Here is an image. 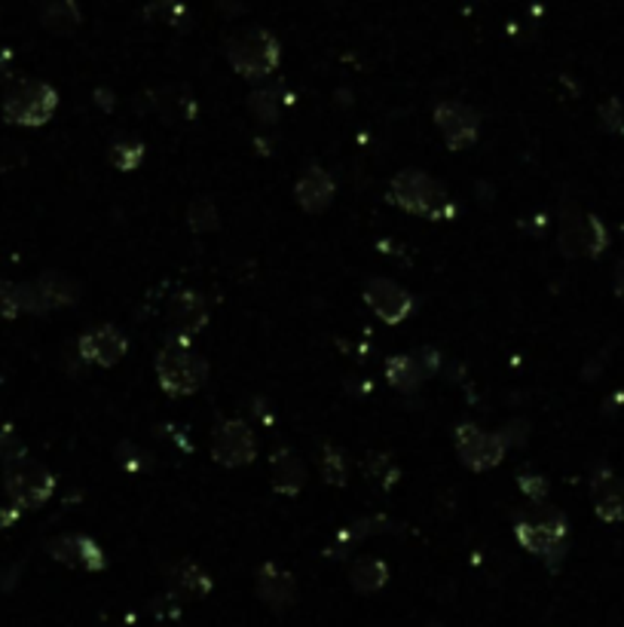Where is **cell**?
I'll list each match as a JSON object with an SVG mask.
<instances>
[{
  "instance_id": "cell-1",
  "label": "cell",
  "mask_w": 624,
  "mask_h": 627,
  "mask_svg": "<svg viewBox=\"0 0 624 627\" xmlns=\"http://www.w3.org/2000/svg\"><path fill=\"white\" fill-rule=\"evenodd\" d=\"M389 193H392V203L402 205L410 215L429 218V221H444L454 215V203H450L447 190L435 178H429L425 171H398L389 184Z\"/></svg>"
},
{
  "instance_id": "cell-2",
  "label": "cell",
  "mask_w": 624,
  "mask_h": 627,
  "mask_svg": "<svg viewBox=\"0 0 624 627\" xmlns=\"http://www.w3.org/2000/svg\"><path fill=\"white\" fill-rule=\"evenodd\" d=\"M156 376L160 386L169 395H193L203 389L208 364L203 356H196L184 340H171L156 353Z\"/></svg>"
},
{
  "instance_id": "cell-3",
  "label": "cell",
  "mask_w": 624,
  "mask_h": 627,
  "mask_svg": "<svg viewBox=\"0 0 624 627\" xmlns=\"http://www.w3.org/2000/svg\"><path fill=\"white\" fill-rule=\"evenodd\" d=\"M227 59H230V65H233L239 77L264 80V77H270L272 71L279 68L282 47H279V40L270 31L249 28V31L227 40Z\"/></svg>"
},
{
  "instance_id": "cell-4",
  "label": "cell",
  "mask_w": 624,
  "mask_h": 627,
  "mask_svg": "<svg viewBox=\"0 0 624 627\" xmlns=\"http://www.w3.org/2000/svg\"><path fill=\"white\" fill-rule=\"evenodd\" d=\"M566 536H570L566 517L555 509L533 511L514 524V539L521 542V548H526L530 554L551 560V563L563 558Z\"/></svg>"
},
{
  "instance_id": "cell-5",
  "label": "cell",
  "mask_w": 624,
  "mask_h": 627,
  "mask_svg": "<svg viewBox=\"0 0 624 627\" xmlns=\"http://www.w3.org/2000/svg\"><path fill=\"white\" fill-rule=\"evenodd\" d=\"M609 245V230L597 215L566 212L557 227V248L566 257H600Z\"/></svg>"
},
{
  "instance_id": "cell-6",
  "label": "cell",
  "mask_w": 624,
  "mask_h": 627,
  "mask_svg": "<svg viewBox=\"0 0 624 627\" xmlns=\"http://www.w3.org/2000/svg\"><path fill=\"white\" fill-rule=\"evenodd\" d=\"M456 453L472 472H489L496 469L508 453V438L496 432H484L474 423H466L456 428Z\"/></svg>"
},
{
  "instance_id": "cell-7",
  "label": "cell",
  "mask_w": 624,
  "mask_h": 627,
  "mask_svg": "<svg viewBox=\"0 0 624 627\" xmlns=\"http://www.w3.org/2000/svg\"><path fill=\"white\" fill-rule=\"evenodd\" d=\"M257 457L254 432L242 420H224L212 435V459L224 469H242L252 465Z\"/></svg>"
},
{
  "instance_id": "cell-8",
  "label": "cell",
  "mask_w": 624,
  "mask_h": 627,
  "mask_svg": "<svg viewBox=\"0 0 624 627\" xmlns=\"http://www.w3.org/2000/svg\"><path fill=\"white\" fill-rule=\"evenodd\" d=\"M435 126L447 141L450 151H466L472 148L481 136V117L477 111L462 102H441L435 104Z\"/></svg>"
},
{
  "instance_id": "cell-9",
  "label": "cell",
  "mask_w": 624,
  "mask_h": 627,
  "mask_svg": "<svg viewBox=\"0 0 624 627\" xmlns=\"http://www.w3.org/2000/svg\"><path fill=\"white\" fill-rule=\"evenodd\" d=\"M365 304L371 306V312L380 322L402 324L413 309V297L398 282L377 276V279H368V285H365Z\"/></svg>"
},
{
  "instance_id": "cell-10",
  "label": "cell",
  "mask_w": 624,
  "mask_h": 627,
  "mask_svg": "<svg viewBox=\"0 0 624 627\" xmlns=\"http://www.w3.org/2000/svg\"><path fill=\"white\" fill-rule=\"evenodd\" d=\"M126 353H129V340L114 324H102V328H95V331L80 337V356L89 364L114 368L117 361H123Z\"/></svg>"
},
{
  "instance_id": "cell-11",
  "label": "cell",
  "mask_w": 624,
  "mask_h": 627,
  "mask_svg": "<svg viewBox=\"0 0 624 627\" xmlns=\"http://www.w3.org/2000/svg\"><path fill=\"white\" fill-rule=\"evenodd\" d=\"M55 92H52L50 86L43 84H28L18 89L16 95L10 99L7 104V111H10V117L16 119V123H47L52 117V111H55Z\"/></svg>"
},
{
  "instance_id": "cell-12",
  "label": "cell",
  "mask_w": 624,
  "mask_h": 627,
  "mask_svg": "<svg viewBox=\"0 0 624 627\" xmlns=\"http://www.w3.org/2000/svg\"><path fill=\"white\" fill-rule=\"evenodd\" d=\"M334 196H338V181L328 175L319 166H313V169H306L301 178H297V184H294V200L297 205L309 212V215H321V212H328L331 203H334Z\"/></svg>"
},
{
  "instance_id": "cell-13",
  "label": "cell",
  "mask_w": 624,
  "mask_h": 627,
  "mask_svg": "<svg viewBox=\"0 0 624 627\" xmlns=\"http://www.w3.org/2000/svg\"><path fill=\"white\" fill-rule=\"evenodd\" d=\"M257 597L272 610H288L297 600V581L279 563H264L257 573Z\"/></svg>"
},
{
  "instance_id": "cell-14",
  "label": "cell",
  "mask_w": 624,
  "mask_h": 627,
  "mask_svg": "<svg viewBox=\"0 0 624 627\" xmlns=\"http://www.w3.org/2000/svg\"><path fill=\"white\" fill-rule=\"evenodd\" d=\"M590 502L603 524L624 521V477L612 472H600L590 484Z\"/></svg>"
},
{
  "instance_id": "cell-15",
  "label": "cell",
  "mask_w": 624,
  "mask_h": 627,
  "mask_svg": "<svg viewBox=\"0 0 624 627\" xmlns=\"http://www.w3.org/2000/svg\"><path fill=\"white\" fill-rule=\"evenodd\" d=\"M169 324L181 337H193L208 324V306L196 291H178L169 300Z\"/></svg>"
},
{
  "instance_id": "cell-16",
  "label": "cell",
  "mask_w": 624,
  "mask_h": 627,
  "mask_svg": "<svg viewBox=\"0 0 624 627\" xmlns=\"http://www.w3.org/2000/svg\"><path fill=\"white\" fill-rule=\"evenodd\" d=\"M270 472H272V490L282 492V496H297L304 490L306 484V469L301 457L294 450H276L270 459Z\"/></svg>"
},
{
  "instance_id": "cell-17",
  "label": "cell",
  "mask_w": 624,
  "mask_h": 627,
  "mask_svg": "<svg viewBox=\"0 0 624 627\" xmlns=\"http://www.w3.org/2000/svg\"><path fill=\"white\" fill-rule=\"evenodd\" d=\"M169 588L178 597H184V600H203L212 591V578H208L203 566H196L190 560H181V563H175L169 570Z\"/></svg>"
},
{
  "instance_id": "cell-18",
  "label": "cell",
  "mask_w": 624,
  "mask_h": 627,
  "mask_svg": "<svg viewBox=\"0 0 624 627\" xmlns=\"http://www.w3.org/2000/svg\"><path fill=\"white\" fill-rule=\"evenodd\" d=\"M52 554L62 563H74V566H86V570H104L102 548L84 536H65L62 542L52 545Z\"/></svg>"
},
{
  "instance_id": "cell-19",
  "label": "cell",
  "mask_w": 624,
  "mask_h": 627,
  "mask_svg": "<svg viewBox=\"0 0 624 627\" xmlns=\"http://www.w3.org/2000/svg\"><path fill=\"white\" fill-rule=\"evenodd\" d=\"M349 581L358 593H377L389 581V566L377 558L355 560L349 570Z\"/></svg>"
},
{
  "instance_id": "cell-20",
  "label": "cell",
  "mask_w": 624,
  "mask_h": 627,
  "mask_svg": "<svg viewBox=\"0 0 624 627\" xmlns=\"http://www.w3.org/2000/svg\"><path fill=\"white\" fill-rule=\"evenodd\" d=\"M386 380L392 389L413 392L417 386H420V380H422L420 361L410 356H392L386 361Z\"/></svg>"
},
{
  "instance_id": "cell-21",
  "label": "cell",
  "mask_w": 624,
  "mask_h": 627,
  "mask_svg": "<svg viewBox=\"0 0 624 627\" xmlns=\"http://www.w3.org/2000/svg\"><path fill=\"white\" fill-rule=\"evenodd\" d=\"M361 469H365V477L371 481L377 490H392L395 481L402 477V469H398L386 453H368Z\"/></svg>"
},
{
  "instance_id": "cell-22",
  "label": "cell",
  "mask_w": 624,
  "mask_h": 627,
  "mask_svg": "<svg viewBox=\"0 0 624 627\" xmlns=\"http://www.w3.org/2000/svg\"><path fill=\"white\" fill-rule=\"evenodd\" d=\"M13 484H16L13 490H16L25 502H31V506L43 502L52 492V477L47 475V472H40V469H25Z\"/></svg>"
},
{
  "instance_id": "cell-23",
  "label": "cell",
  "mask_w": 624,
  "mask_h": 627,
  "mask_svg": "<svg viewBox=\"0 0 624 627\" xmlns=\"http://www.w3.org/2000/svg\"><path fill=\"white\" fill-rule=\"evenodd\" d=\"M249 107H252V114L260 119V123H276L279 114H282V107H285L282 89H279V86L257 89V92H252V99H249Z\"/></svg>"
},
{
  "instance_id": "cell-24",
  "label": "cell",
  "mask_w": 624,
  "mask_h": 627,
  "mask_svg": "<svg viewBox=\"0 0 624 627\" xmlns=\"http://www.w3.org/2000/svg\"><path fill=\"white\" fill-rule=\"evenodd\" d=\"M187 223H190L193 233H208V230L218 227V208H215V203L208 196H200L187 208Z\"/></svg>"
},
{
  "instance_id": "cell-25",
  "label": "cell",
  "mask_w": 624,
  "mask_h": 627,
  "mask_svg": "<svg viewBox=\"0 0 624 627\" xmlns=\"http://www.w3.org/2000/svg\"><path fill=\"white\" fill-rule=\"evenodd\" d=\"M346 475H349L346 457L340 453L338 447L324 444V450H321V477H324L331 487H346Z\"/></svg>"
},
{
  "instance_id": "cell-26",
  "label": "cell",
  "mask_w": 624,
  "mask_h": 627,
  "mask_svg": "<svg viewBox=\"0 0 624 627\" xmlns=\"http://www.w3.org/2000/svg\"><path fill=\"white\" fill-rule=\"evenodd\" d=\"M144 159V148L141 141H114L111 148V163L117 166L119 171H136Z\"/></svg>"
},
{
  "instance_id": "cell-27",
  "label": "cell",
  "mask_w": 624,
  "mask_h": 627,
  "mask_svg": "<svg viewBox=\"0 0 624 627\" xmlns=\"http://www.w3.org/2000/svg\"><path fill=\"white\" fill-rule=\"evenodd\" d=\"M518 487L526 499H533V502H542L545 496H548V481L539 475H530V472H523L518 475Z\"/></svg>"
},
{
  "instance_id": "cell-28",
  "label": "cell",
  "mask_w": 624,
  "mask_h": 627,
  "mask_svg": "<svg viewBox=\"0 0 624 627\" xmlns=\"http://www.w3.org/2000/svg\"><path fill=\"white\" fill-rule=\"evenodd\" d=\"M600 117H603V126H607L609 132H619V129L624 126V111H622V104L615 102V99L600 107Z\"/></svg>"
},
{
  "instance_id": "cell-29",
  "label": "cell",
  "mask_w": 624,
  "mask_h": 627,
  "mask_svg": "<svg viewBox=\"0 0 624 627\" xmlns=\"http://www.w3.org/2000/svg\"><path fill=\"white\" fill-rule=\"evenodd\" d=\"M615 297L624 304V260L615 267Z\"/></svg>"
}]
</instances>
